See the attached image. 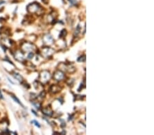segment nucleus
I'll list each match as a JSON object with an SVG mask.
<instances>
[{"instance_id": "a211bd4d", "label": "nucleus", "mask_w": 154, "mask_h": 135, "mask_svg": "<svg viewBox=\"0 0 154 135\" xmlns=\"http://www.w3.org/2000/svg\"><path fill=\"white\" fill-rule=\"evenodd\" d=\"M45 94H46V93H45V91H43L40 94V95H38V96H40L41 98H43L45 96Z\"/></svg>"}, {"instance_id": "f3484780", "label": "nucleus", "mask_w": 154, "mask_h": 135, "mask_svg": "<svg viewBox=\"0 0 154 135\" xmlns=\"http://www.w3.org/2000/svg\"><path fill=\"white\" fill-rule=\"evenodd\" d=\"M31 123H32V124H34L35 125H36L37 127H38V128H40V125L39 124V123L38 122V121H36V120H33V121H31Z\"/></svg>"}, {"instance_id": "dca6fc26", "label": "nucleus", "mask_w": 154, "mask_h": 135, "mask_svg": "<svg viewBox=\"0 0 154 135\" xmlns=\"http://www.w3.org/2000/svg\"><path fill=\"white\" fill-rule=\"evenodd\" d=\"M33 57H34V53H33V52H30V53H28V58L29 60L32 59Z\"/></svg>"}, {"instance_id": "f03ea898", "label": "nucleus", "mask_w": 154, "mask_h": 135, "mask_svg": "<svg viewBox=\"0 0 154 135\" xmlns=\"http://www.w3.org/2000/svg\"><path fill=\"white\" fill-rule=\"evenodd\" d=\"M50 78H51V75H50V72H48L47 70H44L40 73L39 80L42 83L45 84L50 80Z\"/></svg>"}, {"instance_id": "6e6552de", "label": "nucleus", "mask_w": 154, "mask_h": 135, "mask_svg": "<svg viewBox=\"0 0 154 135\" xmlns=\"http://www.w3.org/2000/svg\"><path fill=\"white\" fill-rule=\"evenodd\" d=\"M43 113L46 116H48V117H51L53 114H54V113H53V110H51L50 108H44L43 110Z\"/></svg>"}, {"instance_id": "2eb2a0df", "label": "nucleus", "mask_w": 154, "mask_h": 135, "mask_svg": "<svg viewBox=\"0 0 154 135\" xmlns=\"http://www.w3.org/2000/svg\"><path fill=\"white\" fill-rule=\"evenodd\" d=\"M80 32V25H77V28H76V30H75V34H74L75 36H76V35H78Z\"/></svg>"}, {"instance_id": "1a4fd4ad", "label": "nucleus", "mask_w": 154, "mask_h": 135, "mask_svg": "<svg viewBox=\"0 0 154 135\" xmlns=\"http://www.w3.org/2000/svg\"><path fill=\"white\" fill-rule=\"evenodd\" d=\"M50 91L53 94H56L60 91V87L58 85H52L50 88Z\"/></svg>"}, {"instance_id": "423d86ee", "label": "nucleus", "mask_w": 154, "mask_h": 135, "mask_svg": "<svg viewBox=\"0 0 154 135\" xmlns=\"http://www.w3.org/2000/svg\"><path fill=\"white\" fill-rule=\"evenodd\" d=\"M15 57L16 60L19 61H23L25 60V57H24V54L22 51L18 50L16 52H15Z\"/></svg>"}, {"instance_id": "7ed1b4c3", "label": "nucleus", "mask_w": 154, "mask_h": 135, "mask_svg": "<svg viewBox=\"0 0 154 135\" xmlns=\"http://www.w3.org/2000/svg\"><path fill=\"white\" fill-rule=\"evenodd\" d=\"M54 50L50 47H47L45 46L41 50V54L43 55V57H44L45 58H49L51 55L54 54Z\"/></svg>"}, {"instance_id": "39448f33", "label": "nucleus", "mask_w": 154, "mask_h": 135, "mask_svg": "<svg viewBox=\"0 0 154 135\" xmlns=\"http://www.w3.org/2000/svg\"><path fill=\"white\" fill-rule=\"evenodd\" d=\"M40 8L39 5H37L36 4H30L28 6V11L30 12V13H35V12H38V8Z\"/></svg>"}, {"instance_id": "6ab92c4d", "label": "nucleus", "mask_w": 154, "mask_h": 135, "mask_svg": "<svg viewBox=\"0 0 154 135\" xmlns=\"http://www.w3.org/2000/svg\"><path fill=\"white\" fill-rule=\"evenodd\" d=\"M32 113H34V114L35 115H36V116L38 115L37 114H36V112H35V111L34 110H32Z\"/></svg>"}, {"instance_id": "4468645a", "label": "nucleus", "mask_w": 154, "mask_h": 135, "mask_svg": "<svg viewBox=\"0 0 154 135\" xmlns=\"http://www.w3.org/2000/svg\"><path fill=\"white\" fill-rule=\"evenodd\" d=\"M85 61H86V55H84L80 56L77 59V61H79V62H84Z\"/></svg>"}, {"instance_id": "f8f14e48", "label": "nucleus", "mask_w": 154, "mask_h": 135, "mask_svg": "<svg viewBox=\"0 0 154 135\" xmlns=\"http://www.w3.org/2000/svg\"><path fill=\"white\" fill-rule=\"evenodd\" d=\"M11 97L12 98V99H13V100H15V102H17L18 104H19V105H21V106H22L23 107H24V106H23V105H22V103L21 102L20 100H19V99H18V98H16V96H15V95H12Z\"/></svg>"}, {"instance_id": "9b49d317", "label": "nucleus", "mask_w": 154, "mask_h": 135, "mask_svg": "<svg viewBox=\"0 0 154 135\" xmlns=\"http://www.w3.org/2000/svg\"><path fill=\"white\" fill-rule=\"evenodd\" d=\"M66 30H62L61 31H60V35H59V37H60V38H64L65 37V35H66Z\"/></svg>"}, {"instance_id": "9d476101", "label": "nucleus", "mask_w": 154, "mask_h": 135, "mask_svg": "<svg viewBox=\"0 0 154 135\" xmlns=\"http://www.w3.org/2000/svg\"><path fill=\"white\" fill-rule=\"evenodd\" d=\"M13 76L15 77V79H16L17 80H19V82H23V78H22V76H21L19 73H17V72H14L13 73Z\"/></svg>"}, {"instance_id": "f257e3e1", "label": "nucleus", "mask_w": 154, "mask_h": 135, "mask_svg": "<svg viewBox=\"0 0 154 135\" xmlns=\"http://www.w3.org/2000/svg\"><path fill=\"white\" fill-rule=\"evenodd\" d=\"M21 50H23V52H34L36 50V48L34 45L30 42H23L22 45H21Z\"/></svg>"}, {"instance_id": "20e7f679", "label": "nucleus", "mask_w": 154, "mask_h": 135, "mask_svg": "<svg viewBox=\"0 0 154 135\" xmlns=\"http://www.w3.org/2000/svg\"><path fill=\"white\" fill-rule=\"evenodd\" d=\"M65 76L64 72L61 70H56L53 75V78L55 80L58 81H60V80H63L65 79Z\"/></svg>"}, {"instance_id": "0eeeda50", "label": "nucleus", "mask_w": 154, "mask_h": 135, "mask_svg": "<svg viewBox=\"0 0 154 135\" xmlns=\"http://www.w3.org/2000/svg\"><path fill=\"white\" fill-rule=\"evenodd\" d=\"M43 42L46 45H51L54 42V39L51 35L47 34L43 37Z\"/></svg>"}, {"instance_id": "ddd939ff", "label": "nucleus", "mask_w": 154, "mask_h": 135, "mask_svg": "<svg viewBox=\"0 0 154 135\" xmlns=\"http://www.w3.org/2000/svg\"><path fill=\"white\" fill-rule=\"evenodd\" d=\"M32 104H33V105L35 107H36L38 110H40V107H41V105H40V104L38 102H33Z\"/></svg>"}]
</instances>
